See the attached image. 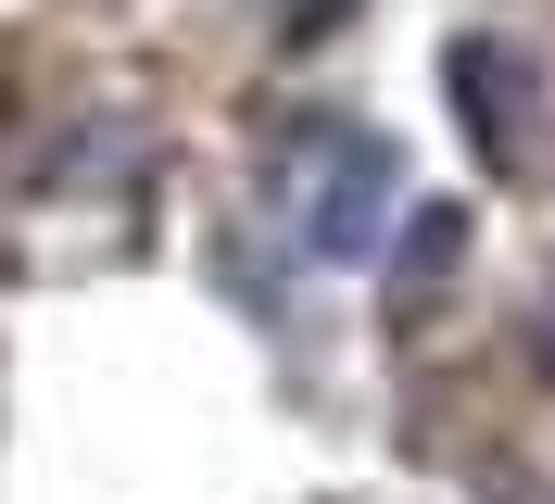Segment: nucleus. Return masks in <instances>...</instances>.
Wrapping results in <instances>:
<instances>
[{
	"label": "nucleus",
	"mask_w": 555,
	"mask_h": 504,
	"mask_svg": "<svg viewBox=\"0 0 555 504\" xmlns=\"http://www.w3.org/2000/svg\"><path fill=\"white\" fill-rule=\"evenodd\" d=\"M291 215H304V240L328 266H353V253L379 240V215H391V152L353 139V127H315L304 152H291Z\"/></svg>",
	"instance_id": "obj_1"
}]
</instances>
